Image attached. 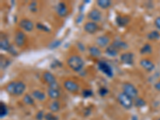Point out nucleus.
<instances>
[{
    "label": "nucleus",
    "instance_id": "obj_6",
    "mask_svg": "<svg viewBox=\"0 0 160 120\" xmlns=\"http://www.w3.org/2000/svg\"><path fill=\"white\" fill-rule=\"evenodd\" d=\"M88 18L91 20V22H98L102 20V12L97 8H94L88 13Z\"/></svg>",
    "mask_w": 160,
    "mask_h": 120
},
{
    "label": "nucleus",
    "instance_id": "obj_39",
    "mask_svg": "<svg viewBox=\"0 0 160 120\" xmlns=\"http://www.w3.org/2000/svg\"><path fill=\"white\" fill-rule=\"evenodd\" d=\"M84 18V15L82 14V12H80L79 15H78V17L76 18V20H75V22H76L77 24L80 23V22H82V21L83 20Z\"/></svg>",
    "mask_w": 160,
    "mask_h": 120
},
{
    "label": "nucleus",
    "instance_id": "obj_38",
    "mask_svg": "<svg viewBox=\"0 0 160 120\" xmlns=\"http://www.w3.org/2000/svg\"><path fill=\"white\" fill-rule=\"evenodd\" d=\"M35 117H36L37 120H42L44 118H45V115H44L43 111H40L37 113V115Z\"/></svg>",
    "mask_w": 160,
    "mask_h": 120
},
{
    "label": "nucleus",
    "instance_id": "obj_4",
    "mask_svg": "<svg viewBox=\"0 0 160 120\" xmlns=\"http://www.w3.org/2000/svg\"><path fill=\"white\" fill-rule=\"evenodd\" d=\"M118 101L125 109H131L133 106V99L123 92L119 93L118 95Z\"/></svg>",
    "mask_w": 160,
    "mask_h": 120
},
{
    "label": "nucleus",
    "instance_id": "obj_28",
    "mask_svg": "<svg viewBox=\"0 0 160 120\" xmlns=\"http://www.w3.org/2000/svg\"><path fill=\"white\" fill-rule=\"evenodd\" d=\"M61 44H62V40L60 39H56L55 40V41H53V42H51V43L49 44V46H48V48H49V49H55V48H58L59 46H61Z\"/></svg>",
    "mask_w": 160,
    "mask_h": 120
},
{
    "label": "nucleus",
    "instance_id": "obj_23",
    "mask_svg": "<svg viewBox=\"0 0 160 120\" xmlns=\"http://www.w3.org/2000/svg\"><path fill=\"white\" fill-rule=\"evenodd\" d=\"M151 53H152V47H151V44L149 43L144 44L142 47V48L140 49V54L142 55H150Z\"/></svg>",
    "mask_w": 160,
    "mask_h": 120
},
{
    "label": "nucleus",
    "instance_id": "obj_15",
    "mask_svg": "<svg viewBox=\"0 0 160 120\" xmlns=\"http://www.w3.org/2000/svg\"><path fill=\"white\" fill-rule=\"evenodd\" d=\"M42 78L47 83H48L49 85L54 83V82H56V78L55 76L53 75L52 73L49 72V71H46L42 74Z\"/></svg>",
    "mask_w": 160,
    "mask_h": 120
},
{
    "label": "nucleus",
    "instance_id": "obj_22",
    "mask_svg": "<svg viewBox=\"0 0 160 120\" xmlns=\"http://www.w3.org/2000/svg\"><path fill=\"white\" fill-rule=\"evenodd\" d=\"M147 37L150 41H156V40L160 39V33L157 30H155V31H152L148 33Z\"/></svg>",
    "mask_w": 160,
    "mask_h": 120
},
{
    "label": "nucleus",
    "instance_id": "obj_10",
    "mask_svg": "<svg viewBox=\"0 0 160 120\" xmlns=\"http://www.w3.org/2000/svg\"><path fill=\"white\" fill-rule=\"evenodd\" d=\"M63 86L66 90H68V91L72 93L78 92L79 90V86L77 82H74L72 80H66L63 82Z\"/></svg>",
    "mask_w": 160,
    "mask_h": 120
},
{
    "label": "nucleus",
    "instance_id": "obj_25",
    "mask_svg": "<svg viewBox=\"0 0 160 120\" xmlns=\"http://www.w3.org/2000/svg\"><path fill=\"white\" fill-rule=\"evenodd\" d=\"M11 44H10L9 41H8V38H2L1 41H0V48L2 51H8L10 47H11Z\"/></svg>",
    "mask_w": 160,
    "mask_h": 120
},
{
    "label": "nucleus",
    "instance_id": "obj_16",
    "mask_svg": "<svg viewBox=\"0 0 160 120\" xmlns=\"http://www.w3.org/2000/svg\"><path fill=\"white\" fill-rule=\"evenodd\" d=\"M111 45L114 46L118 51L119 50H127L128 48V44L126 42H124V41H122V40L120 39L114 40Z\"/></svg>",
    "mask_w": 160,
    "mask_h": 120
},
{
    "label": "nucleus",
    "instance_id": "obj_36",
    "mask_svg": "<svg viewBox=\"0 0 160 120\" xmlns=\"http://www.w3.org/2000/svg\"><path fill=\"white\" fill-rule=\"evenodd\" d=\"M108 92H109V91H108V88H101L99 89V91H98V94H99L101 96H105V95H108Z\"/></svg>",
    "mask_w": 160,
    "mask_h": 120
},
{
    "label": "nucleus",
    "instance_id": "obj_18",
    "mask_svg": "<svg viewBox=\"0 0 160 120\" xmlns=\"http://www.w3.org/2000/svg\"><path fill=\"white\" fill-rule=\"evenodd\" d=\"M88 52H89L90 55L92 57H100L102 55V52H101L99 48L98 47H95V46L90 47L88 48Z\"/></svg>",
    "mask_w": 160,
    "mask_h": 120
},
{
    "label": "nucleus",
    "instance_id": "obj_21",
    "mask_svg": "<svg viewBox=\"0 0 160 120\" xmlns=\"http://www.w3.org/2000/svg\"><path fill=\"white\" fill-rule=\"evenodd\" d=\"M32 97L38 101H44L46 99V95L39 90H35L32 92Z\"/></svg>",
    "mask_w": 160,
    "mask_h": 120
},
{
    "label": "nucleus",
    "instance_id": "obj_12",
    "mask_svg": "<svg viewBox=\"0 0 160 120\" xmlns=\"http://www.w3.org/2000/svg\"><path fill=\"white\" fill-rule=\"evenodd\" d=\"M83 29L87 33L92 35V34H95V33L98 31V26L96 22L89 21V22H87L85 24H84Z\"/></svg>",
    "mask_w": 160,
    "mask_h": 120
},
{
    "label": "nucleus",
    "instance_id": "obj_20",
    "mask_svg": "<svg viewBox=\"0 0 160 120\" xmlns=\"http://www.w3.org/2000/svg\"><path fill=\"white\" fill-rule=\"evenodd\" d=\"M48 95L52 99H57L60 97V92L58 89H54V88H48Z\"/></svg>",
    "mask_w": 160,
    "mask_h": 120
},
{
    "label": "nucleus",
    "instance_id": "obj_37",
    "mask_svg": "<svg viewBox=\"0 0 160 120\" xmlns=\"http://www.w3.org/2000/svg\"><path fill=\"white\" fill-rule=\"evenodd\" d=\"M10 64H11V61L10 60L3 59V62L1 61V68H2V69H4V68H8Z\"/></svg>",
    "mask_w": 160,
    "mask_h": 120
},
{
    "label": "nucleus",
    "instance_id": "obj_13",
    "mask_svg": "<svg viewBox=\"0 0 160 120\" xmlns=\"http://www.w3.org/2000/svg\"><path fill=\"white\" fill-rule=\"evenodd\" d=\"M55 10H56V12L58 14V15L60 17H66L68 14V6L63 2H58V5L56 6Z\"/></svg>",
    "mask_w": 160,
    "mask_h": 120
},
{
    "label": "nucleus",
    "instance_id": "obj_1",
    "mask_svg": "<svg viewBox=\"0 0 160 120\" xmlns=\"http://www.w3.org/2000/svg\"><path fill=\"white\" fill-rule=\"evenodd\" d=\"M6 90L12 95H21L26 90V84L22 81L11 82L6 88Z\"/></svg>",
    "mask_w": 160,
    "mask_h": 120
},
{
    "label": "nucleus",
    "instance_id": "obj_33",
    "mask_svg": "<svg viewBox=\"0 0 160 120\" xmlns=\"http://www.w3.org/2000/svg\"><path fill=\"white\" fill-rule=\"evenodd\" d=\"M45 120H58V116L55 115L52 113H48L45 115Z\"/></svg>",
    "mask_w": 160,
    "mask_h": 120
},
{
    "label": "nucleus",
    "instance_id": "obj_44",
    "mask_svg": "<svg viewBox=\"0 0 160 120\" xmlns=\"http://www.w3.org/2000/svg\"><path fill=\"white\" fill-rule=\"evenodd\" d=\"M131 120H138V118L136 115H133V116L131 117Z\"/></svg>",
    "mask_w": 160,
    "mask_h": 120
},
{
    "label": "nucleus",
    "instance_id": "obj_9",
    "mask_svg": "<svg viewBox=\"0 0 160 120\" xmlns=\"http://www.w3.org/2000/svg\"><path fill=\"white\" fill-rule=\"evenodd\" d=\"M120 60L126 65L131 66L134 64V54L131 52H124L120 55Z\"/></svg>",
    "mask_w": 160,
    "mask_h": 120
},
{
    "label": "nucleus",
    "instance_id": "obj_24",
    "mask_svg": "<svg viewBox=\"0 0 160 120\" xmlns=\"http://www.w3.org/2000/svg\"><path fill=\"white\" fill-rule=\"evenodd\" d=\"M97 5L102 9H108L112 5V2L111 0H98Z\"/></svg>",
    "mask_w": 160,
    "mask_h": 120
},
{
    "label": "nucleus",
    "instance_id": "obj_35",
    "mask_svg": "<svg viewBox=\"0 0 160 120\" xmlns=\"http://www.w3.org/2000/svg\"><path fill=\"white\" fill-rule=\"evenodd\" d=\"M29 10L31 12H36L37 11V2H31L29 4Z\"/></svg>",
    "mask_w": 160,
    "mask_h": 120
},
{
    "label": "nucleus",
    "instance_id": "obj_34",
    "mask_svg": "<svg viewBox=\"0 0 160 120\" xmlns=\"http://www.w3.org/2000/svg\"><path fill=\"white\" fill-rule=\"evenodd\" d=\"M8 52L9 53V54H11L12 56H17V55H18V51H17V50L15 49V46H13V45H11V47H10Z\"/></svg>",
    "mask_w": 160,
    "mask_h": 120
},
{
    "label": "nucleus",
    "instance_id": "obj_29",
    "mask_svg": "<svg viewBox=\"0 0 160 120\" xmlns=\"http://www.w3.org/2000/svg\"><path fill=\"white\" fill-rule=\"evenodd\" d=\"M23 102L27 105H34L35 101H34V98L32 96L29 95H26L23 97Z\"/></svg>",
    "mask_w": 160,
    "mask_h": 120
},
{
    "label": "nucleus",
    "instance_id": "obj_43",
    "mask_svg": "<svg viewBox=\"0 0 160 120\" xmlns=\"http://www.w3.org/2000/svg\"><path fill=\"white\" fill-rule=\"evenodd\" d=\"M49 88H54V89H58V84L56 82H54V83L49 85Z\"/></svg>",
    "mask_w": 160,
    "mask_h": 120
},
{
    "label": "nucleus",
    "instance_id": "obj_45",
    "mask_svg": "<svg viewBox=\"0 0 160 120\" xmlns=\"http://www.w3.org/2000/svg\"><path fill=\"white\" fill-rule=\"evenodd\" d=\"M156 120H160V118H157Z\"/></svg>",
    "mask_w": 160,
    "mask_h": 120
},
{
    "label": "nucleus",
    "instance_id": "obj_5",
    "mask_svg": "<svg viewBox=\"0 0 160 120\" xmlns=\"http://www.w3.org/2000/svg\"><path fill=\"white\" fill-rule=\"evenodd\" d=\"M98 68L99 69V71L103 73L104 75H106L109 78H112L113 75H114V72H113L111 66L106 61L100 60L99 62H98Z\"/></svg>",
    "mask_w": 160,
    "mask_h": 120
},
{
    "label": "nucleus",
    "instance_id": "obj_27",
    "mask_svg": "<svg viewBox=\"0 0 160 120\" xmlns=\"http://www.w3.org/2000/svg\"><path fill=\"white\" fill-rule=\"evenodd\" d=\"M59 108H60V104L58 101H54L51 103L50 105V110H51L52 112H57V111H59Z\"/></svg>",
    "mask_w": 160,
    "mask_h": 120
},
{
    "label": "nucleus",
    "instance_id": "obj_30",
    "mask_svg": "<svg viewBox=\"0 0 160 120\" xmlns=\"http://www.w3.org/2000/svg\"><path fill=\"white\" fill-rule=\"evenodd\" d=\"M135 105L137 108H142L146 105V102L142 98L137 97L136 98H135Z\"/></svg>",
    "mask_w": 160,
    "mask_h": 120
},
{
    "label": "nucleus",
    "instance_id": "obj_8",
    "mask_svg": "<svg viewBox=\"0 0 160 120\" xmlns=\"http://www.w3.org/2000/svg\"><path fill=\"white\" fill-rule=\"evenodd\" d=\"M19 27L23 31H27V32H31L35 28V25L31 20L28 19V18H22L19 22Z\"/></svg>",
    "mask_w": 160,
    "mask_h": 120
},
{
    "label": "nucleus",
    "instance_id": "obj_40",
    "mask_svg": "<svg viewBox=\"0 0 160 120\" xmlns=\"http://www.w3.org/2000/svg\"><path fill=\"white\" fill-rule=\"evenodd\" d=\"M155 26L158 31H160V16H158L155 19Z\"/></svg>",
    "mask_w": 160,
    "mask_h": 120
},
{
    "label": "nucleus",
    "instance_id": "obj_41",
    "mask_svg": "<svg viewBox=\"0 0 160 120\" xmlns=\"http://www.w3.org/2000/svg\"><path fill=\"white\" fill-rule=\"evenodd\" d=\"M78 48L81 51H84L86 49L85 46H84L82 43H81V42H78Z\"/></svg>",
    "mask_w": 160,
    "mask_h": 120
},
{
    "label": "nucleus",
    "instance_id": "obj_31",
    "mask_svg": "<svg viewBox=\"0 0 160 120\" xmlns=\"http://www.w3.org/2000/svg\"><path fill=\"white\" fill-rule=\"evenodd\" d=\"M36 28L37 29L40 30V31H44V32H50L49 28L44 25V24L40 23V22H38V23L36 24Z\"/></svg>",
    "mask_w": 160,
    "mask_h": 120
},
{
    "label": "nucleus",
    "instance_id": "obj_32",
    "mask_svg": "<svg viewBox=\"0 0 160 120\" xmlns=\"http://www.w3.org/2000/svg\"><path fill=\"white\" fill-rule=\"evenodd\" d=\"M93 91H91V89H86L82 91V95L84 98H89V97H91L93 95Z\"/></svg>",
    "mask_w": 160,
    "mask_h": 120
},
{
    "label": "nucleus",
    "instance_id": "obj_19",
    "mask_svg": "<svg viewBox=\"0 0 160 120\" xmlns=\"http://www.w3.org/2000/svg\"><path fill=\"white\" fill-rule=\"evenodd\" d=\"M106 54L110 57H115L118 55V50L116 49V48L112 45L108 46V48H106Z\"/></svg>",
    "mask_w": 160,
    "mask_h": 120
},
{
    "label": "nucleus",
    "instance_id": "obj_14",
    "mask_svg": "<svg viewBox=\"0 0 160 120\" xmlns=\"http://www.w3.org/2000/svg\"><path fill=\"white\" fill-rule=\"evenodd\" d=\"M110 39L108 35H101V36H98L96 39V44L100 47V48H108V44L110 43Z\"/></svg>",
    "mask_w": 160,
    "mask_h": 120
},
{
    "label": "nucleus",
    "instance_id": "obj_17",
    "mask_svg": "<svg viewBox=\"0 0 160 120\" xmlns=\"http://www.w3.org/2000/svg\"><path fill=\"white\" fill-rule=\"evenodd\" d=\"M130 22V18L127 16H122V15H118L116 17V23L118 27L123 28L128 25Z\"/></svg>",
    "mask_w": 160,
    "mask_h": 120
},
{
    "label": "nucleus",
    "instance_id": "obj_11",
    "mask_svg": "<svg viewBox=\"0 0 160 120\" xmlns=\"http://www.w3.org/2000/svg\"><path fill=\"white\" fill-rule=\"evenodd\" d=\"M139 64L148 72H151L155 68V66L154 64V62L152 61H151V60L148 59V58H142V59L140 60Z\"/></svg>",
    "mask_w": 160,
    "mask_h": 120
},
{
    "label": "nucleus",
    "instance_id": "obj_7",
    "mask_svg": "<svg viewBox=\"0 0 160 120\" xmlns=\"http://www.w3.org/2000/svg\"><path fill=\"white\" fill-rule=\"evenodd\" d=\"M26 40H27V37H26V35L22 31H18L15 33V43L18 48L23 47L26 42Z\"/></svg>",
    "mask_w": 160,
    "mask_h": 120
},
{
    "label": "nucleus",
    "instance_id": "obj_42",
    "mask_svg": "<svg viewBox=\"0 0 160 120\" xmlns=\"http://www.w3.org/2000/svg\"><path fill=\"white\" fill-rule=\"evenodd\" d=\"M155 88L156 91H160V80H158V82H156L155 83Z\"/></svg>",
    "mask_w": 160,
    "mask_h": 120
},
{
    "label": "nucleus",
    "instance_id": "obj_3",
    "mask_svg": "<svg viewBox=\"0 0 160 120\" xmlns=\"http://www.w3.org/2000/svg\"><path fill=\"white\" fill-rule=\"evenodd\" d=\"M122 92L127 95L131 98L132 99H135L138 97V90L136 89L135 86L130 82H126L122 85Z\"/></svg>",
    "mask_w": 160,
    "mask_h": 120
},
{
    "label": "nucleus",
    "instance_id": "obj_2",
    "mask_svg": "<svg viewBox=\"0 0 160 120\" xmlns=\"http://www.w3.org/2000/svg\"><path fill=\"white\" fill-rule=\"evenodd\" d=\"M68 65L75 72L82 71L84 67V61L81 56L78 55H71L68 59Z\"/></svg>",
    "mask_w": 160,
    "mask_h": 120
},
{
    "label": "nucleus",
    "instance_id": "obj_26",
    "mask_svg": "<svg viewBox=\"0 0 160 120\" xmlns=\"http://www.w3.org/2000/svg\"><path fill=\"white\" fill-rule=\"evenodd\" d=\"M8 114V108H7L5 103L1 102L0 103V118H2Z\"/></svg>",
    "mask_w": 160,
    "mask_h": 120
}]
</instances>
